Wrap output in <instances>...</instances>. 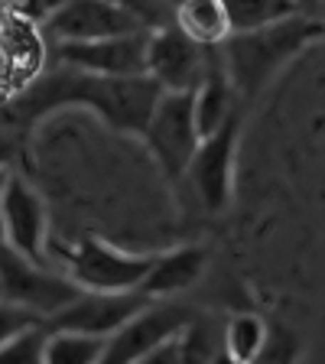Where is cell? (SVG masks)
Returning a JSON list of instances; mask_svg holds the SVG:
<instances>
[{"instance_id":"1","label":"cell","mask_w":325,"mask_h":364,"mask_svg":"<svg viewBox=\"0 0 325 364\" xmlns=\"http://www.w3.org/2000/svg\"><path fill=\"white\" fill-rule=\"evenodd\" d=\"M159 88L150 75H88L78 68L55 65L53 72H46L43 78L30 85V88L16 95L4 111V121L14 127H26L46 111L55 107H88L91 114H98L101 121L117 134H134L140 136L150 121L153 107H156Z\"/></svg>"},{"instance_id":"2","label":"cell","mask_w":325,"mask_h":364,"mask_svg":"<svg viewBox=\"0 0 325 364\" xmlns=\"http://www.w3.org/2000/svg\"><path fill=\"white\" fill-rule=\"evenodd\" d=\"M322 36L325 23L316 14H296L289 20L260 26V30L231 33L221 43V55H225V68L241 105H254L270 88L273 78Z\"/></svg>"},{"instance_id":"3","label":"cell","mask_w":325,"mask_h":364,"mask_svg":"<svg viewBox=\"0 0 325 364\" xmlns=\"http://www.w3.org/2000/svg\"><path fill=\"white\" fill-rule=\"evenodd\" d=\"M244 114H247V107H238L218 130L202 136V144L186 169V179H182L192 202L208 215H225L231 208V198H235V163Z\"/></svg>"},{"instance_id":"4","label":"cell","mask_w":325,"mask_h":364,"mask_svg":"<svg viewBox=\"0 0 325 364\" xmlns=\"http://www.w3.org/2000/svg\"><path fill=\"white\" fill-rule=\"evenodd\" d=\"M140 136H144L163 179L169 186H179L186 179V169H189L198 144H202L192 91H163Z\"/></svg>"},{"instance_id":"5","label":"cell","mask_w":325,"mask_h":364,"mask_svg":"<svg viewBox=\"0 0 325 364\" xmlns=\"http://www.w3.org/2000/svg\"><path fill=\"white\" fill-rule=\"evenodd\" d=\"M62 270L72 277L82 289L95 293H127L140 289L146 270L153 264V254H130L101 237H78L75 244L59 250Z\"/></svg>"},{"instance_id":"6","label":"cell","mask_w":325,"mask_h":364,"mask_svg":"<svg viewBox=\"0 0 325 364\" xmlns=\"http://www.w3.org/2000/svg\"><path fill=\"white\" fill-rule=\"evenodd\" d=\"M78 293L82 287L68 273H55L49 264L23 257L14 247L0 244V296L4 299L36 312L46 322L62 306L72 303Z\"/></svg>"},{"instance_id":"7","label":"cell","mask_w":325,"mask_h":364,"mask_svg":"<svg viewBox=\"0 0 325 364\" xmlns=\"http://www.w3.org/2000/svg\"><path fill=\"white\" fill-rule=\"evenodd\" d=\"M196 306L176 299H150L144 309L130 316L117 332L107 338V348L101 364H134L146 351L159 348L163 341L176 338L182 328L196 318Z\"/></svg>"},{"instance_id":"8","label":"cell","mask_w":325,"mask_h":364,"mask_svg":"<svg viewBox=\"0 0 325 364\" xmlns=\"http://www.w3.org/2000/svg\"><path fill=\"white\" fill-rule=\"evenodd\" d=\"M212 46L182 33L179 23L159 26L146 39V75L163 91H196L208 68Z\"/></svg>"},{"instance_id":"9","label":"cell","mask_w":325,"mask_h":364,"mask_svg":"<svg viewBox=\"0 0 325 364\" xmlns=\"http://www.w3.org/2000/svg\"><path fill=\"white\" fill-rule=\"evenodd\" d=\"M146 39L150 33L137 30L124 36L88 39V43H53L49 55L55 65H68L88 75H146Z\"/></svg>"},{"instance_id":"10","label":"cell","mask_w":325,"mask_h":364,"mask_svg":"<svg viewBox=\"0 0 325 364\" xmlns=\"http://www.w3.org/2000/svg\"><path fill=\"white\" fill-rule=\"evenodd\" d=\"M4 241L16 254L39 264H49V212L46 202L23 176H10V186L0 198Z\"/></svg>"},{"instance_id":"11","label":"cell","mask_w":325,"mask_h":364,"mask_svg":"<svg viewBox=\"0 0 325 364\" xmlns=\"http://www.w3.org/2000/svg\"><path fill=\"white\" fill-rule=\"evenodd\" d=\"M146 303H150V296H144L140 289H127V293H95V289H82L72 303L62 306L55 316L46 318V326L111 338V335L117 332L130 316H137Z\"/></svg>"},{"instance_id":"12","label":"cell","mask_w":325,"mask_h":364,"mask_svg":"<svg viewBox=\"0 0 325 364\" xmlns=\"http://www.w3.org/2000/svg\"><path fill=\"white\" fill-rule=\"evenodd\" d=\"M39 30L53 46V43H88V39L124 36V33H137L140 26L114 0H68Z\"/></svg>"},{"instance_id":"13","label":"cell","mask_w":325,"mask_h":364,"mask_svg":"<svg viewBox=\"0 0 325 364\" xmlns=\"http://www.w3.org/2000/svg\"><path fill=\"white\" fill-rule=\"evenodd\" d=\"M205 270H208V250L202 244H179V247L159 250L153 254L140 293L150 299H176L196 287Z\"/></svg>"},{"instance_id":"14","label":"cell","mask_w":325,"mask_h":364,"mask_svg":"<svg viewBox=\"0 0 325 364\" xmlns=\"http://www.w3.org/2000/svg\"><path fill=\"white\" fill-rule=\"evenodd\" d=\"M192 101H196V121H198L202 136L212 134V130H218L238 107H244L241 98H238L235 85H231V75H228V68H225L221 46H212L208 68H205L198 88L192 91Z\"/></svg>"},{"instance_id":"15","label":"cell","mask_w":325,"mask_h":364,"mask_svg":"<svg viewBox=\"0 0 325 364\" xmlns=\"http://www.w3.org/2000/svg\"><path fill=\"white\" fill-rule=\"evenodd\" d=\"M176 23L182 33H189L202 46H221L231 36L225 0H179L176 4Z\"/></svg>"},{"instance_id":"16","label":"cell","mask_w":325,"mask_h":364,"mask_svg":"<svg viewBox=\"0 0 325 364\" xmlns=\"http://www.w3.org/2000/svg\"><path fill=\"white\" fill-rule=\"evenodd\" d=\"M270 328H273V322H267V316H260V312H235V316H225L221 345L238 361L250 364L264 351L267 341H270Z\"/></svg>"},{"instance_id":"17","label":"cell","mask_w":325,"mask_h":364,"mask_svg":"<svg viewBox=\"0 0 325 364\" xmlns=\"http://www.w3.org/2000/svg\"><path fill=\"white\" fill-rule=\"evenodd\" d=\"M221 326H225V316L196 312V318L176 335L179 364H212L215 351L221 348Z\"/></svg>"},{"instance_id":"18","label":"cell","mask_w":325,"mask_h":364,"mask_svg":"<svg viewBox=\"0 0 325 364\" xmlns=\"http://www.w3.org/2000/svg\"><path fill=\"white\" fill-rule=\"evenodd\" d=\"M105 348H107V338H101V335L49 328V338H46V364H101Z\"/></svg>"},{"instance_id":"19","label":"cell","mask_w":325,"mask_h":364,"mask_svg":"<svg viewBox=\"0 0 325 364\" xmlns=\"http://www.w3.org/2000/svg\"><path fill=\"white\" fill-rule=\"evenodd\" d=\"M225 7L228 20H231V33L260 30V26L289 20L296 14H306L299 0H225Z\"/></svg>"},{"instance_id":"20","label":"cell","mask_w":325,"mask_h":364,"mask_svg":"<svg viewBox=\"0 0 325 364\" xmlns=\"http://www.w3.org/2000/svg\"><path fill=\"white\" fill-rule=\"evenodd\" d=\"M46 338H49L46 322L23 328L7 345H0V364H46Z\"/></svg>"},{"instance_id":"21","label":"cell","mask_w":325,"mask_h":364,"mask_svg":"<svg viewBox=\"0 0 325 364\" xmlns=\"http://www.w3.org/2000/svg\"><path fill=\"white\" fill-rule=\"evenodd\" d=\"M299 355H303V341L289 326H280L273 322L270 328V341L264 345L257 358L250 364H299Z\"/></svg>"},{"instance_id":"22","label":"cell","mask_w":325,"mask_h":364,"mask_svg":"<svg viewBox=\"0 0 325 364\" xmlns=\"http://www.w3.org/2000/svg\"><path fill=\"white\" fill-rule=\"evenodd\" d=\"M121 10H127L134 16V23L140 30L153 33L159 26H169L176 23V4L173 0H114Z\"/></svg>"},{"instance_id":"23","label":"cell","mask_w":325,"mask_h":364,"mask_svg":"<svg viewBox=\"0 0 325 364\" xmlns=\"http://www.w3.org/2000/svg\"><path fill=\"white\" fill-rule=\"evenodd\" d=\"M39 322H43V318H39L36 312L23 309V306H16L0 296V345H7L14 335H20L23 328H30V326H39Z\"/></svg>"},{"instance_id":"24","label":"cell","mask_w":325,"mask_h":364,"mask_svg":"<svg viewBox=\"0 0 325 364\" xmlns=\"http://www.w3.org/2000/svg\"><path fill=\"white\" fill-rule=\"evenodd\" d=\"M7 4L14 7V14L20 16V20L33 23V26H43L62 4H68V0H7Z\"/></svg>"},{"instance_id":"25","label":"cell","mask_w":325,"mask_h":364,"mask_svg":"<svg viewBox=\"0 0 325 364\" xmlns=\"http://www.w3.org/2000/svg\"><path fill=\"white\" fill-rule=\"evenodd\" d=\"M134 364H179V341H176V338L163 341L159 348L146 351V355H144V358H137Z\"/></svg>"},{"instance_id":"26","label":"cell","mask_w":325,"mask_h":364,"mask_svg":"<svg viewBox=\"0 0 325 364\" xmlns=\"http://www.w3.org/2000/svg\"><path fill=\"white\" fill-rule=\"evenodd\" d=\"M14 150H16V140H14V130H7V127H0V163L7 166V159L14 156Z\"/></svg>"},{"instance_id":"27","label":"cell","mask_w":325,"mask_h":364,"mask_svg":"<svg viewBox=\"0 0 325 364\" xmlns=\"http://www.w3.org/2000/svg\"><path fill=\"white\" fill-rule=\"evenodd\" d=\"M212 364H244V361H238L235 355H231V351L225 348V345H221L218 351H215V358H212Z\"/></svg>"},{"instance_id":"28","label":"cell","mask_w":325,"mask_h":364,"mask_svg":"<svg viewBox=\"0 0 325 364\" xmlns=\"http://www.w3.org/2000/svg\"><path fill=\"white\" fill-rule=\"evenodd\" d=\"M10 176H14V173L0 163V198H4V192H7V186H10Z\"/></svg>"},{"instance_id":"29","label":"cell","mask_w":325,"mask_h":364,"mask_svg":"<svg viewBox=\"0 0 325 364\" xmlns=\"http://www.w3.org/2000/svg\"><path fill=\"white\" fill-rule=\"evenodd\" d=\"M312 14H316L319 20L325 23V0H316V7H312Z\"/></svg>"},{"instance_id":"30","label":"cell","mask_w":325,"mask_h":364,"mask_svg":"<svg viewBox=\"0 0 325 364\" xmlns=\"http://www.w3.org/2000/svg\"><path fill=\"white\" fill-rule=\"evenodd\" d=\"M0 244H7V241H4V225H0Z\"/></svg>"},{"instance_id":"31","label":"cell","mask_w":325,"mask_h":364,"mask_svg":"<svg viewBox=\"0 0 325 364\" xmlns=\"http://www.w3.org/2000/svg\"><path fill=\"white\" fill-rule=\"evenodd\" d=\"M0 68H4V53H0Z\"/></svg>"}]
</instances>
